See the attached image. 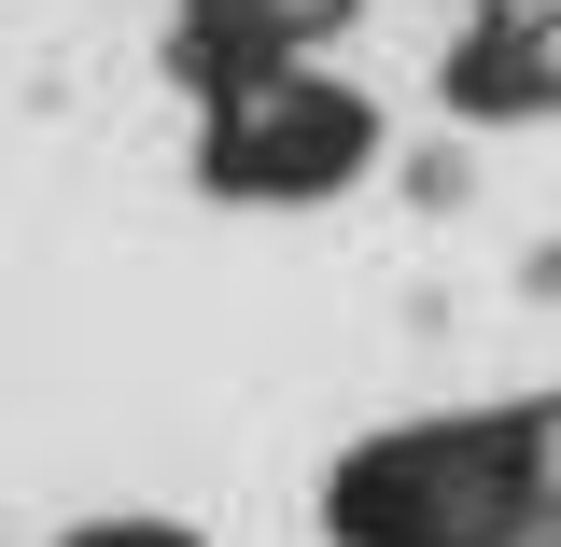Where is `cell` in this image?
I'll return each mask as SVG.
<instances>
[{
	"mask_svg": "<svg viewBox=\"0 0 561 547\" xmlns=\"http://www.w3.org/2000/svg\"><path fill=\"white\" fill-rule=\"evenodd\" d=\"M337 547H561V394L351 449Z\"/></svg>",
	"mask_w": 561,
	"mask_h": 547,
	"instance_id": "6da1fadb",
	"label": "cell"
},
{
	"mask_svg": "<svg viewBox=\"0 0 561 547\" xmlns=\"http://www.w3.org/2000/svg\"><path fill=\"white\" fill-rule=\"evenodd\" d=\"M365 155H379V113L309 57H267V70L210 84V183L225 197H337Z\"/></svg>",
	"mask_w": 561,
	"mask_h": 547,
	"instance_id": "7a4b0ae2",
	"label": "cell"
},
{
	"mask_svg": "<svg viewBox=\"0 0 561 547\" xmlns=\"http://www.w3.org/2000/svg\"><path fill=\"white\" fill-rule=\"evenodd\" d=\"M463 113H561V0H491V29L449 70Z\"/></svg>",
	"mask_w": 561,
	"mask_h": 547,
	"instance_id": "3957f363",
	"label": "cell"
},
{
	"mask_svg": "<svg viewBox=\"0 0 561 547\" xmlns=\"http://www.w3.org/2000/svg\"><path fill=\"white\" fill-rule=\"evenodd\" d=\"M337 14H351V0H183V43H197V70L225 84V70L309 57V43H323Z\"/></svg>",
	"mask_w": 561,
	"mask_h": 547,
	"instance_id": "277c9868",
	"label": "cell"
},
{
	"mask_svg": "<svg viewBox=\"0 0 561 547\" xmlns=\"http://www.w3.org/2000/svg\"><path fill=\"white\" fill-rule=\"evenodd\" d=\"M57 547H197L183 520H84V534H57Z\"/></svg>",
	"mask_w": 561,
	"mask_h": 547,
	"instance_id": "5b68a950",
	"label": "cell"
}]
</instances>
